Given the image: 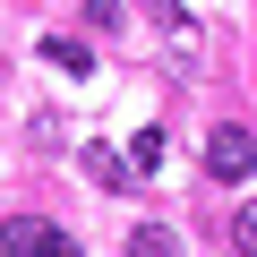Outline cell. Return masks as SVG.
I'll return each mask as SVG.
<instances>
[{
    "instance_id": "cell-1",
    "label": "cell",
    "mask_w": 257,
    "mask_h": 257,
    "mask_svg": "<svg viewBox=\"0 0 257 257\" xmlns=\"http://www.w3.org/2000/svg\"><path fill=\"white\" fill-rule=\"evenodd\" d=\"M257 172V138L240 120H223V128H206V180H223V189H240Z\"/></svg>"
},
{
    "instance_id": "cell-2",
    "label": "cell",
    "mask_w": 257,
    "mask_h": 257,
    "mask_svg": "<svg viewBox=\"0 0 257 257\" xmlns=\"http://www.w3.org/2000/svg\"><path fill=\"white\" fill-rule=\"evenodd\" d=\"M0 257H77V240L43 214H18V223H0Z\"/></svg>"
},
{
    "instance_id": "cell-3",
    "label": "cell",
    "mask_w": 257,
    "mask_h": 257,
    "mask_svg": "<svg viewBox=\"0 0 257 257\" xmlns=\"http://www.w3.org/2000/svg\"><path fill=\"white\" fill-rule=\"evenodd\" d=\"M77 163H86V172H94V189H111V197H120V189H128V180H138V163H128V155H120V146H86V155H77Z\"/></svg>"
},
{
    "instance_id": "cell-4",
    "label": "cell",
    "mask_w": 257,
    "mask_h": 257,
    "mask_svg": "<svg viewBox=\"0 0 257 257\" xmlns=\"http://www.w3.org/2000/svg\"><path fill=\"white\" fill-rule=\"evenodd\" d=\"M43 60H52V69H69V77H86V69H94V52H86L77 35H43Z\"/></svg>"
},
{
    "instance_id": "cell-5",
    "label": "cell",
    "mask_w": 257,
    "mask_h": 257,
    "mask_svg": "<svg viewBox=\"0 0 257 257\" xmlns=\"http://www.w3.org/2000/svg\"><path fill=\"white\" fill-rule=\"evenodd\" d=\"M128 257H180V240L163 223H138V231H128Z\"/></svg>"
},
{
    "instance_id": "cell-6",
    "label": "cell",
    "mask_w": 257,
    "mask_h": 257,
    "mask_svg": "<svg viewBox=\"0 0 257 257\" xmlns=\"http://www.w3.org/2000/svg\"><path fill=\"white\" fill-rule=\"evenodd\" d=\"M128 163H138V180L163 163V128H138V146H128Z\"/></svg>"
},
{
    "instance_id": "cell-7",
    "label": "cell",
    "mask_w": 257,
    "mask_h": 257,
    "mask_svg": "<svg viewBox=\"0 0 257 257\" xmlns=\"http://www.w3.org/2000/svg\"><path fill=\"white\" fill-rule=\"evenodd\" d=\"M231 240H240V257H257V197H248V206L231 214Z\"/></svg>"
}]
</instances>
